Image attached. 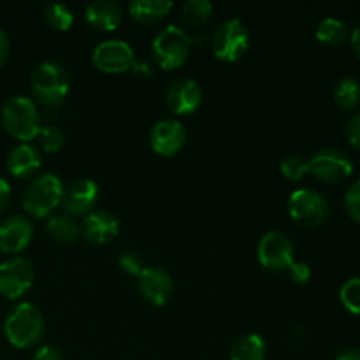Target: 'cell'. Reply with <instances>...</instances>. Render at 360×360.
<instances>
[{"mask_svg": "<svg viewBox=\"0 0 360 360\" xmlns=\"http://www.w3.org/2000/svg\"><path fill=\"white\" fill-rule=\"evenodd\" d=\"M44 315L34 302H20L11 309L4 322V334L20 350L35 348L44 338Z\"/></svg>", "mask_w": 360, "mask_h": 360, "instance_id": "cell-1", "label": "cell"}, {"mask_svg": "<svg viewBox=\"0 0 360 360\" xmlns=\"http://www.w3.org/2000/svg\"><path fill=\"white\" fill-rule=\"evenodd\" d=\"M30 90L35 101L46 108L63 104L70 90V77L67 70L56 62H42L32 70Z\"/></svg>", "mask_w": 360, "mask_h": 360, "instance_id": "cell-2", "label": "cell"}, {"mask_svg": "<svg viewBox=\"0 0 360 360\" xmlns=\"http://www.w3.org/2000/svg\"><path fill=\"white\" fill-rule=\"evenodd\" d=\"M4 130L20 143H30L41 132V115L35 101L16 95L11 97L2 108Z\"/></svg>", "mask_w": 360, "mask_h": 360, "instance_id": "cell-3", "label": "cell"}, {"mask_svg": "<svg viewBox=\"0 0 360 360\" xmlns=\"http://www.w3.org/2000/svg\"><path fill=\"white\" fill-rule=\"evenodd\" d=\"M193 41L185 28L167 25L151 41V56L160 69H179L192 53Z\"/></svg>", "mask_w": 360, "mask_h": 360, "instance_id": "cell-4", "label": "cell"}, {"mask_svg": "<svg viewBox=\"0 0 360 360\" xmlns=\"http://www.w3.org/2000/svg\"><path fill=\"white\" fill-rule=\"evenodd\" d=\"M62 179L56 174H42L28 183L21 197V206L30 217L46 218L58 206H62L63 195Z\"/></svg>", "mask_w": 360, "mask_h": 360, "instance_id": "cell-5", "label": "cell"}, {"mask_svg": "<svg viewBox=\"0 0 360 360\" xmlns=\"http://www.w3.org/2000/svg\"><path fill=\"white\" fill-rule=\"evenodd\" d=\"M250 48V30L241 20H225L211 35V51L220 62L234 63L246 55Z\"/></svg>", "mask_w": 360, "mask_h": 360, "instance_id": "cell-6", "label": "cell"}, {"mask_svg": "<svg viewBox=\"0 0 360 360\" xmlns=\"http://www.w3.org/2000/svg\"><path fill=\"white\" fill-rule=\"evenodd\" d=\"M329 202L313 188H297L288 197V214L301 227H319L329 217Z\"/></svg>", "mask_w": 360, "mask_h": 360, "instance_id": "cell-7", "label": "cell"}, {"mask_svg": "<svg viewBox=\"0 0 360 360\" xmlns=\"http://www.w3.org/2000/svg\"><path fill=\"white\" fill-rule=\"evenodd\" d=\"M309 174L315 176L327 185H340L345 183L354 172V162L350 155L341 148H323L316 151L308 160Z\"/></svg>", "mask_w": 360, "mask_h": 360, "instance_id": "cell-8", "label": "cell"}, {"mask_svg": "<svg viewBox=\"0 0 360 360\" xmlns=\"http://www.w3.org/2000/svg\"><path fill=\"white\" fill-rule=\"evenodd\" d=\"M292 239L281 231H271L260 238L257 257L260 266L269 271H287L295 262Z\"/></svg>", "mask_w": 360, "mask_h": 360, "instance_id": "cell-9", "label": "cell"}, {"mask_svg": "<svg viewBox=\"0 0 360 360\" xmlns=\"http://www.w3.org/2000/svg\"><path fill=\"white\" fill-rule=\"evenodd\" d=\"M91 62L104 74H123L132 70L136 63V53L127 41L109 39V41H102L94 49Z\"/></svg>", "mask_w": 360, "mask_h": 360, "instance_id": "cell-10", "label": "cell"}, {"mask_svg": "<svg viewBox=\"0 0 360 360\" xmlns=\"http://www.w3.org/2000/svg\"><path fill=\"white\" fill-rule=\"evenodd\" d=\"M35 269L25 257H11L0 264V295L7 299H20L30 290Z\"/></svg>", "mask_w": 360, "mask_h": 360, "instance_id": "cell-11", "label": "cell"}, {"mask_svg": "<svg viewBox=\"0 0 360 360\" xmlns=\"http://www.w3.org/2000/svg\"><path fill=\"white\" fill-rule=\"evenodd\" d=\"M188 134L179 120H158L150 132V146L160 157H174L185 148Z\"/></svg>", "mask_w": 360, "mask_h": 360, "instance_id": "cell-12", "label": "cell"}, {"mask_svg": "<svg viewBox=\"0 0 360 360\" xmlns=\"http://www.w3.org/2000/svg\"><path fill=\"white\" fill-rule=\"evenodd\" d=\"M137 288L139 294L146 302L153 306H164L167 304L174 294V281L172 276L165 269L158 266H151L141 273L137 278Z\"/></svg>", "mask_w": 360, "mask_h": 360, "instance_id": "cell-13", "label": "cell"}, {"mask_svg": "<svg viewBox=\"0 0 360 360\" xmlns=\"http://www.w3.org/2000/svg\"><path fill=\"white\" fill-rule=\"evenodd\" d=\"M98 200V186L94 179H76L70 183L62 195V207L65 214L76 217H86L95 210Z\"/></svg>", "mask_w": 360, "mask_h": 360, "instance_id": "cell-14", "label": "cell"}, {"mask_svg": "<svg viewBox=\"0 0 360 360\" xmlns=\"http://www.w3.org/2000/svg\"><path fill=\"white\" fill-rule=\"evenodd\" d=\"M204 90L192 77H179L169 86L167 105L174 115H193L202 105Z\"/></svg>", "mask_w": 360, "mask_h": 360, "instance_id": "cell-15", "label": "cell"}, {"mask_svg": "<svg viewBox=\"0 0 360 360\" xmlns=\"http://www.w3.org/2000/svg\"><path fill=\"white\" fill-rule=\"evenodd\" d=\"M34 238V224L25 214H13L0 224V252L16 255L21 253Z\"/></svg>", "mask_w": 360, "mask_h": 360, "instance_id": "cell-16", "label": "cell"}, {"mask_svg": "<svg viewBox=\"0 0 360 360\" xmlns=\"http://www.w3.org/2000/svg\"><path fill=\"white\" fill-rule=\"evenodd\" d=\"M81 236L91 245H108L120 236V221L112 213L95 210L83 218Z\"/></svg>", "mask_w": 360, "mask_h": 360, "instance_id": "cell-17", "label": "cell"}, {"mask_svg": "<svg viewBox=\"0 0 360 360\" xmlns=\"http://www.w3.org/2000/svg\"><path fill=\"white\" fill-rule=\"evenodd\" d=\"M42 155L37 146L32 143H20L7 155V171L18 179H25L34 176L41 169Z\"/></svg>", "mask_w": 360, "mask_h": 360, "instance_id": "cell-18", "label": "cell"}, {"mask_svg": "<svg viewBox=\"0 0 360 360\" xmlns=\"http://www.w3.org/2000/svg\"><path fill=\"white\" fill-rule=\"evenodd\" d=\"M84 18L90 27L101 32H112L122 25L123 9L112 0H97L86 6Z\"/></svg>", "mask_w": 360, "mask_h": 360, "instance_id": "cell-19", "label": "cell"}, {"mask_svg": "<svg viewBox=\"0 0 360 360\" xmlns=\"http://www.w3.org/2000/svg\"><path fill=\"white\" fill-rule=\"evenodd\" d=\"M127 9L137 23L157 25L171 14V11L174 9V2L171 0H132Z\"/></svg>", "mask_w": 360, "mask_h": 360, "instance_id": "cell-20", "label": "cell"}, {"mask_svg": "<svg viewBox=\"0 0 360 360\" xmlns=\"http://www.w3.org/2000/svg\"><path fill=\"white\" fill-rule=\"evenodd\" d=\"M267 345L257 333L243 334L232 343L229 360H266Z\"/></svg>", "mask_w": 360, "mask_h": 360, "instance_id": "cell-21", "label": "cell"}, {"mask_svg": "<svg viewBox=\"0 0 360 360\" xmlns=\"http://www.w3.org/2000/svg\"><path fill=\"white\" fill-rule=\"evenodd\" d=\"M49 236L62 245H72L79 239L81 229L77 221L69 214H55L46 224Z\"/></svg>", "mask_w": 360, "mask_h": 360, "instance_id": "cell-22", "label": "cell"}, {"mask_svg": "<svg viewBox=\"0 0 360 360\" xmlns=\"http://www.w3.org/2000/svg\"><path fill=\"white\" fill-rule=\"evenodd\" d=\"M316 39L327 46H341L350 39V27L338 18H323L315 32Z\"/></svg>", "mask_w": 360, "mask_h": 360, "instance_id": "cell-23", "label": "cell"}, {"mask_svg": "<svg viewBox=\"0 0 360 360\" xmlns=\"http://www.w3.org/2000/svg\"><path fill=\"white\" fill-rule=\"evenodd\" d=\"M333 98L341 111H354L360 104V83L355 77H341L333 90Z\"/></svg>", "mask_w": 360, "mask_h": 360, "instance_id": "cell-24", "label": "cell"}, {"mask_svg": "<svg viewBox=\"0 0 360 360\" xmlns=\"http://www.w3.org/2000/svg\"><path fill=\"white\" fill-rule=\"evenodd\" d=\"M213 4L207 0H188L181 6V21L188 28H200L211 20Z\"/></svg>", "mask_w": 360, "mask_h": 360, "instance_id": "cell-25", "label": "cell"}, {"mask_svg": "<svg viewBox=\"0 0 360 360\" xmlns=\"http://www.w3.org/2000/svg\"><path fill=\"white\" fill-rule=\"evenodd\" d=\"M44 20H46V23L53 28V30L67 32V30H70L74 25V13L70 7L65 6V4L51 2L46 6Z\"/></svg>", "mask_w": 360, "mask_h": 360, "instance_id": "cell-26", "label": "cell"}, {"mask_svg": "<svg viewBox=\"0 0 360 360\" xmlns=\"http://www.w3.org/2000/svg\"><path fill=\"white\" fill-rule=\"evenodd\" d=\"M280 171L290 181H301L306 174H309L308 160L302 158L301 155H288L287 158L281 160Z\"/></svg>", "mask_w": 360, "mask_h": 360, "instance_id": "cell-27", "label": "cell"}, {"mask_svg": "<svg viewBox=\"0 0 360 360\" xmlns=\"http://www.w3.org/2000/svg\"><path fill=\"white\" fill-rule=\"evenodd\" d=\"M37 137L41 148L46 153H58L63 148V143H65V136H63L62 129H58L56 125L41 127V132H39Z\"/></svg>", "mask_w": 360, "mask_h": 360, "instance_id": "cell-28", "label": "cell"}, {"mask_svg": "<svg viewBox=\"0 0 360 360\" xmlns=\"http://www.w3.org/2000/svg\"><path fill=\"white\" fill-rule=\"evenodd\" d=\"M340 299L348 311L360 316V276L352 278L341 287Z\"/></svg>", "mask_w": 360, "mask_h": 360, "instance_id": "cell-29", "label": "cell"}, {"mask_svg": "<svg viewBox=\"0 0 360 360\" xmlns=\"http://www.w3.org/2000/svg\"><path fill=\"white\" fill-rule=\"evenodd\" d=\"M118 264H120V267H122V269L125 271L127 274H129V276L139 278L141 273L146 269L144 259L139 255V253H136V252L122 253V255H120V259H118Z\"/></svg>", "mask_w": 360, "mask_h": 360, "instance_id": "cell-30", "label": "cell"}, {"mask_svg": "<svg viewBox=\"0 0 360 360\" xmlns=\"http://www.w3.org/2000/svg\"><path fill=\"white\" fill-rule=\"evenodd\" d=\"M345 210H347L348 217L360 225V179H357L345 193Z\"/></svg>", "mask_w": 360, "mask_h": 360, "instance_id": "cell-31", "label": "cell"}, {"mask_svg": "<svg viewBox=\"0 0 360 360\" xmlns=\"http://www.w3.org/2000/svg\"><path fill=\"white\" fill-rule=\"evenodd\" d=\"M287 273L295 285H306L311 280V269H309V266L306 262H297V260H295V262L288 267Z\"/></svg>", "mask_w": 360, "mask_h": 360, "instance_id": "cell-32", "label": "cell"}, {"mask_svg": "<svg viewBox=\"0 0 360 360\" xmlns=\"http://www.w3.org/2000/svg\"><path fill=\"white\" fill-rule=\"evenodd\" d=\"M347 136L352 146H354L357 151H360V111L354 112V115L348 118Z\"/></svg>", "mask_w": 360, "mask_h": 360, "instance_id": "cell-33", "label": "cell"}, {"mask_svg": "<svg viewBox=\"0 0 360 360\" xmlns=\"http://www.w3.org/2000/svg\"><path fill=\"white\" fill-rule=\"evenodd\" d=\"M32 360H63L62 352L51 345H44V347L37 348L32 355Z\"/></svg>", "mask_w": 360, "mask_h": 360, "instance_id": "cell-34", "label": "cell"}, {"mask_svg": "<svg viewBox=\"0 0 360 360\" xmlns=\"http://www.w3.org/2000/svg\"><path fill=\"white\" fill-rule=\"evenodd\" d=\"M11 197H13V188L7 183L6 178H0V217L4 214V211L9 207Z\"/></svg>", "mask_w": 360, "mask_h": 360, "instance_id": "cell-35", "label": "cell"}, {"mask_svg": "<svg viewBox=\"0 0 360 360\" xmlns=\"http://www.w3.org/2000/svg\"><path fill=\"white\" fill-rule=\"evenodd\" d=\"M11 55V39L4 28H0V65L7 62Z\"/></svg>", "mask_w": 360, "mask_h": 360, "instance_id": "cell-36", "label": "cell"}, {"mask_svg": "<svg viewBox=\"0 0 360 360\" xmlns=\"http://www.w3.org/2000/svg\"><path fill=\"white\" fill-rule=\"evenodd\" d=\"M132 72L136 74V76H141V77H151V76H153V72H151V67L148 65L146 62H136V63H134Z\"/></svg>", "mask_w": 360, "mask_h": 360, "instance_id": "cell-37", "label": "cell"}, {"mask_svg": "<svg viewBox=\"0 0 360 360\" xmlns=\"http://www.w3.org/2000/svg\"><path fill=\"white\" fill-rule=\"evenodd\" d=\"M350 44H352V51H354L355 58L360 62V25L352 32L350 35Z\"/></svg>", "mask_w": 360, "mask_h": 360, "instance_id": "cell-38", "label": "cell"}, {"mask_svg": "<svg viewBox=\"0 0 360 360\" xmlns=\"http://www.w3.org/2000/svg\"><path fill=\"white\" fill-rule=\"evenodd\" d=\"M336 360H360V350H355V348H352V350H345L343 354L338 355Z\"/></svg>", "mask_w": 360, "mask_h": 360, "instance_id": "cell-39", "label": "cell"}]
</instances>
